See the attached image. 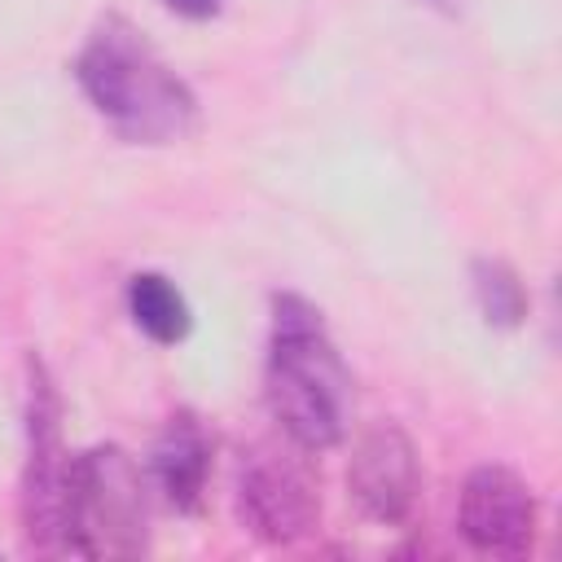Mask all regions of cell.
<instances>
[{
	"label": "cell",
	"instance_id": "6da1fadb",
	"mask_svg": "<svg viewBox=\"0 0 562 562\" xmlns=\"http://www.w3.org/2000/svg\"><path fill=\"white\" fill-rule=\"evenodd\" d=\"M75 79L97 105V114L110 119L119 136L140 145L180 140L198 119V101L184 79L119 13L97 22V31L88 35L75 61Z\"/></svg>",
	"mask_w": 562,
	"mask_h": 562
},
{
	"label": "cell",
	"instance_id": "7a4b0ae2",
	"mask_svg": "<svg viewBox=\"0 0 562 562\" xmlns=\"http://www.w3.org/2000/svg\"><path fill=\"white\" fill-rule=\"evenodd\" d=\"M268 408L285 439L316 452L342 439L351 413V378L321 325V312L299 294L272 303V342L263 373Z\"/></svg>",
	"mask_w": 562,
	"mask_h": 562
},
{
	"label": "cell",
	"instance_id": "3957f363",
	"mask_svg": "<svg viewBox=\"0 0 562 562\" xmlns=\"http://www.w3.org/2000/svg\"><path fill=\"white\" fill-rule=\"evenodd\" d=\"M149 544V496L136 461L105 443L66 457L57 549L79 558H136Z\"/></svg>",
	"mask_w": 562,
	"mask_h": 562
},
{
	"label": "cell",
	"instance_id": "277c9868",
	"mask_svg": "<svg viewBox=\"0 0 562 562\" xmlns=\"http://www.w3.org/2000/svg\"><path fill=\"white\" fill-rule=\"evenodd\" d=\"M307 448L290 443H255L237 465V518L268 544L303 540L321 518L316 474L303 461Z\"/></svg>",
	"mask_w": 562,
	"mask_h": 562
},
{
	"label": "cell",
	"instance_id": "5b68a950",
	"mask_svg": "<svg viewBox=\"0 0 562 562\" xmlns=\"http://www.w3.org/2000/svg\"><path fill=\"white\" fill-rule=\"evenodd\" d=\"M457 527L470 549L492 558H522L536 540V501L531 487L505 465L470 470L461 487Z\"/></svg>",
	"mask_w": 562,
	"mask_h": 562
},
{
	"label": "cell",
	"instance_id": "8992f818",
	"mask_svg": "<svg viewBox=\"0 0 562 562\" xmlns=\"http://www.w3.org/2000/svg\"><path fill=\"white\" fill-rule=\"evenodd\" d=\"M26 479H22V522L31 544L57 549V514H61V479H66V452L57 435V395L44 378V369L31 360V404H26Z\"/></svg>",
	"mask_w": 562,
	"mask_h": 562
},
{
	"label": "cell",
	"instance_id": "52a82bcc",
	"mask_svg": "<svg viewBox=\"0 0 562 562\" xmlns=\"http://www.w3.org/2000/svg\"><path fill=\"white\" fill-rule=\"evenodd\" d=\"M347 487L373 522H404L417 501V452L395 422H373L351 452Z\"/></svg>",
	"mask_w": 562,
	"mask_h": 562
},
{
	"label": "cell",
	"instance_id": "ba28073f",
	"mask_svg": "<svg viewBox=\"0 0 562 562\" xmlns=\"http://www.w3.org/2000/svg\"><path fill=\"white\" fill-rule=\"evenodd\" d=\"M149 470H154L158 492L176 509H198L206 474H211V439H206V430L198 426L193 413H176L167 422V430L154 443Z\"/></svg>",
	"mask_w": 562,
	"mask_h": 562
},
{
	"label": "cell",
	"instance_id": "9c48e42d",
	"mask_svg": "<svg viewBox=\"0 0 562 562\" xmlns=\"http://www.w3.org/2000/svg\"><path fill=\"white\" fill-rule=\"evenodd\" d=\"M127 312L154 342H180L189 334V303L158 272H136L127 281Z\"/></svg>",
	"mask_w": 562,
	"mask_h": 562
},
{
	"label": "cell",
	"instance_id": "30bf717a",
	"mask_svg": "<svg viewBox=\"0 0 562 562\" xmlns=\"http://www.w3.org/2000/svg\"><path fill=\"white\" fill-rule=\"evenodd\" d=\"M474 299H479V312L492 325H518L522 312H527V294L501 259H479L474 263Z\"/></svg>",
	"mask_w": 562,
	"mask_h": 562
},
{
	"label": "cell",
	"instance_id": "8fae6325",
	"mask_svg": "<svg viewBox=\"0 0 562 562\" xmlns=\"http://www.w3.org/2000/svg\"><path fill=\"white\" fill-rule=\"evenodd\" d=\"M171 13H180V18H211L215 9H220V0H162Z\"/></svg>",
	"mask_w": 562,
	"mask_h": 562
},
{
	"label": "cell",
	"instance_id": "7c38bea8",
	"mask_svg": "<svg viewBox=\"0 0 562 562\" xmlns=\"http://www.w3.org/2000/svg\"><path fill=\"white\" fill-rule=\"evenodd\" d=\"M430 4H452V0H430Z\"/></svg>",
	"mask_w": 562,
	"mask_h": 562
}]
</instances>
